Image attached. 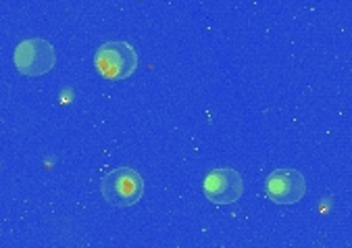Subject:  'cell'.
Segmentation results:
<instances>
[{
    "label": "cell",
    "mask_w": 352,
    "mask_h": 248,
    "mask_svg": "<svg viewBox=\"0 0 352 248\" xmlns=\"http://www.w3.org/2000/svg\"><path fill=\"white\" fill-rule=\"evenodd\" d=\"M102 199L117 209H129L144 196V179L131 167H117L102 175L100 179Z\"/></svg>",
    "instance_id": "6da1fadb"
},
{
    "label": "cell",
    "mask_w": 352,
    "mask_h": 248,
    "mask_svg": "<svg viewBox=\"0 0 352 248\" xmlns=\"http://www.w3.org/2000/svg\"><path fill=\"white\" fill-rule=\"evenodd\" d=\"M94 67L109 82L127 80L138 71V52L129 42H104L94 52Z\"/></svg>",
    "instance_id": "7a4b0ae2"
},
{
    "label": "cell",
    "mask_w": 352,
    "mask_h": 248,
    "mask_svg": "<svg viewBox=\"0 0 352 248\" xmlns=\"http://www.w3.org/2000/svg\"><path fill=\"white\" fill-rule=\"evenodd\" d=\"M13 65L25 78H40L54 69L56 50L44 38H28L15 46Z\"/></svg>",
    "instance_id": "3957f363"
},
{
    "label": "cell",
    "mask_w": 352,
    "mask_h": 248,
    "mask_svg": "<svg viewBox=\"0 0 352 248\" xmlns=\"http://www.w3.org/2000/svg\"><path fill=\"white\" fill-rule=\"evenodd\" d=\"M202 192L208 203H213L217 207L234 205L244 194V179L240 171L232 167L213 169L210 173H206L202 181Z\"/></svg>",
    "instance_id": "277c9868"
},
{
    "label": "cell",
    "mask_w": 352,
    "mask_h": 248,
    "mask_svg": "<svg viewBox=\"0 0 352 248\" xmlns=\"http://www.w3.org/2000/svg\"><path fill=\"white\" fill-rule=\"evenodd\" d=\"M265 194L275 205H296L307 196V179L298 169H275L265 181Z\"/></svg>",
    "instance_id": "5b68a950"
}]
</instances>
